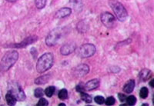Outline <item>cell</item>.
<instances>
[{"label": "cell", "mask_w": 154, "mask_h": 106, "mask_svg": "<svg viewBox=\"0 0 154 106\" xmlns=\"http://www.w3.org/2000/svg\"><path fill=\"white\" fill-rule=\"evenodd\" d=\"M54 57L52 53H45L40 59L36 64V70L39 73H43L49 70L53 65Z\"/></svg>", "instance_id": "cell-1"}, {"label": "cell", "mask_w": 154, "mask_h": 106, "mask_svg": "<svg viewBox=\"0 0 154 106\" xmlns=\"http://www.w3.org/2000/svg\"><path fill=\"white\" fill-rule=\"evenodd\" d=\"M18 59L19 53L16 51L12 50L6 52L0 62V69L4 72L8 71L17 62Z\"/></svg>", "instance_id": "cell-2"}, {"label": "cell", "mask_w": 154, "mask_h": 106, "mask_svg": "<svg viewBox=\"0 0 154 106\" xmlns=\"http://www.w3.org/2000/svg\"><path fill=\"white\" fill-rule=\"evenodd\" d=\"M109 4L112 10L114 12L116 16L120 21L123 22L126 19L128 13L122 3L118 2L117 0H109Z\"/></svg>", "instance_id": "cell-3"}, {"label": "cell", "mask_w": 154, "mask_h": 106, "mask_svg": "<svg viewBox=\"0 0 154 106\" xmlns=\"http://www.w3.org/2000/svg\"><path fill=\"white\" fill-rule=\"evenodd\" d=\"M63 30L61 28H57L51 31V32L47 35L46 39V43L49 46H53L57 44L58 41L61 38L62 35Z\"/></svg>", "instance_id": "cell-4"}, {"label": "cell", "mask_w": 154, "mask_h": 106, "mask_svg": "<svg viewBox=\"0 0 154 106\" xmlns=\"http://www.w3.org/2000/svg\"><path fill=\"white\" fill-rule=\"evenodd\" d=\"M96 52V47L93 44H84L77 49L78 56L81 58H88L93 56Z\"/></svg>", "instance_id": "cell-5"}, {"label": "cell", "mask_w": 154, "mask_h": 106, "mask_svg": "<svg viewBox=\"0 0 154 106\" xmlns=\"http://www.w3.org/2000/svg\"><path fill=\"white\" fill-rule=\"evenodd\" d=\"M9 91L11 92L18 101H23L25 98V95L23 90L16 82H11L9 85Z\"/></svg>", "instance_id": "cell-6"}, {"label": "cell", "mask_w": 154, "mask_h": 106, "mask_svg": "<svg viewBox=\"0 0 154 106\" xmlns=\"http://www.w3.org/2000/svg\"><path fill=\"white\" fill-rule=\"evenodd\" d=\"M101 22L106 27L109 29L114 28L117 25L116 18L109 12H104L101 15Z\"/></svg>", "instance_id": "cell-7"}, {"label": "cell", "mask_w": 154, "mask_h": 106, "mask_svg": "<svg viewBox=\"0 0 154 106\" xmlns=\"http://www.w3.org/2000/svg\"><path fill=\"white\" fill-rule=\"evenodd\" d=\"M89 72V68L85 64L80 65L73 69V73L77 77H83Z\"/></svg>", "instance_id": "cell-8"}, {"label": "cell", "mask_w": 154, "mask_h": 106, "mask_svg": "<svg viewBox=\"0 0 154 106\" xmlns=\"http://www.w3.org/2000/svg\"><path fill=\"white\" fill-rule=\"evenodd\" d=\"M75 50V45L74 43H68L62 46L60 52L63 56H68L71 54L72 52H73Z\"/></svg>", "instance_id": "cell-9"}, {"label": "cell", "mask_w": 154, "mask_h": 106, "mask_svg": "<svg viewBox=\"0 0 154 106\" xmlns=\"http://www.w3.org/2000/svg\"><path fill=\"white\" fill-rule=\"evenodd\" d=\"M72 12V10L70 8H67V7H65V8H62L60 9H59L56 12V15H55V18L56 19H62V18H65L68 16H69Z\"/></svg>", "instance_id": "cell-10"}, {"label": "cell", "mask_w": 154, "mask_h": 106, "mask_svg": "<svg viewBox=\"0 0 154 106\" xmlns=\"http://www.w3.org/2000/svg\"><path fill=\"white\" fill-rule=\"evenodd\" d=\"M37 36H30V37H28L27 38H25L23 42L19 43V44H16V45H14L13 47H17V48H22V47H25L33 42H35L36 40H37Z\"/></svg>", "instance_id": "cell-11"}, {"label": "cell", "mask_w": 154, "mask_h": 106, "mask_svg": "<svg viewBox=\"0 0 154 106\" xmlns=\"http://www.w3.org/2000/svg\"><path fill=\"white\" fill-rule=\"evenodd\" d=\"M99 85V81L98 79H92L84 85V88L85 91H91L96 88Z\"/></svg>", "instance_id": "cell-12"}, {"label": "cell", "mask_w": 154, "mask_h": 106, "mask_svg": "<svg viewBox=\"0 0 154 106\" xmlns=\"http://www.w3.org/2000/svg\"><path fill=\"white\" fill-rule=\"evenodd\" d=\"M134 88H135V82L133 80H130L125 85V86L123 88V91H124V92L130 94L134 90Z\"/></svg>", "instance_id": "cell-13"}, {"label": "cell", "mask_w": 154, "mask_h": 106, "mask_svg": "<svg viewBox=\"0 0 154 106\" xmlns=\"http://www.w3.org/2000/svg\"><path fill=\"white\" fill-rule=\"evenodd\" d=\"M6 101H7V104L9 105H15L16 103V98H15V96L9 91H8V93L6 94Z\"/></svg>", "instance_id": "cell-14"}, {"label": "cell", "mask_w": 154, "mask_h": 106, "mask_svg": "<svg viewBox=\"0 0 154 106\" xmlns=\"http://www.w3.org/2000/svg\"><path fill=\"white\" fill-rule=\"evenodd\" d=\"M50 78V76L49 75H43V76H40V78H38L35 79V83L37 84V85H43V84H46V82H49Z\"/></svg>", "instance_id": "cell-15"}, {"label": "cell", "mask_w": 154, "mask_h": 106, "mask_svg": "<svg viewBox=\"0 0 154 106\" xmlns=\"http://www.w3.org/2000/svg\"><path fill=\"white\" fill-rule=\"evenodd\" d=\"M59 98L61 100H65L68 98V91L66 89H62L59 91V94H58Z\"/></svg>", "instance_id": "cell-16"}, {"label": "cell", "mask_w": 154, "mask_h": 106, "mask_svg": "<svg viewBox=\"0 0 154 106\" xmlns=\"http://www.w3.org/2000/svg\"><path fill=\"white\" fill-rule=\"evenodd\" d=\"M35 6L38 9H43L46 6V0H35Z\"/></svg>", "instance_id": "cell-17"}, {"label": "cell", "mask_w": 154, "mask_h": 106, "mask_svg": "<svg viewBox=\"0 0 154 106\" xmlns=\"http://www.w3.org/2000/svg\"><path fill=\"white\" fill-rule=\"evenodd\" d=\"M55 87L54 86H49L48 87L46 90H45V94L48 96V97H51L53 95L54 92H55Z\"/></svg>", "instance_id": "cell-18"}, {"label": "cell", "mask_w": 154, "mask_h": 106, "mask_svg": "<svg viewBox=\"0 0 154 106\" xmlns=\"http://www.w3.org/2000/svg\"><path fill=\"white\" fill-rule=\"evenodd\" d=\"M80 95H81L82 100L84 101L86 103H90V102L92 101V98H91V97H90L88 94L84 93V92H81Z\"/></svg>", "instance_id": "cell-19"}, {"label": "cell", "mask_w": 154, "mask_h": 106, "mask_svg": "<svg viewBox=\"0 0 154 106\" xmlns=\"http://www.w3.org/2000/svg\"><path fill=\"white\" fill-rule=\"evenodd\" d=\"M126 103L129 104V105H134L136 102V98L135 96L133 95H130L129 96L128 98H126Z\"/></svg>", "instance_id": "cell-20"}, {"label": "cell", "mask_w": 154, "mask_h": 106, "mask_svg": "<svg viewBox=\"0 0 154 106\" xmlns=\"http://www.w3.org/2000/svg\"><path fill=\"white\" fill-rule=\"evenodd\" d=\"M148 94H149V91H148L147 88L143 87V88H141L140 92H139V95H140V97L142 98H146L148 96Z\"/></svg>", "instance_id": "cell-21"}, {"label": "cell", "mask_w": 154, "mask_h": 106, "mask_svg": "<svg viewBox=\"0 0 154 106\" xmlns=\"http://www.w3.org/2000/svg\"><path fill=\"white\" fill-rule=\"evenodd\" d=\"M140 76H141V78H142L144 81H146V80L150 76V72H149V70L145 69V70H143V71L141 72Z\"/></svg>", "instance_id": "cell-22"}, {"label": "cell", "mask_w": 154, "mask_h": 106, "mask_svg": "<svg viewBox=\"0 0 154 106\" xmlns=\"http://www.w3.org/2000/svg\"><path fill=\"white\" fill-rule=\"evenodd\" d=\"M34 95L36 98H42L43 95H44L43 93V90L40 88H38L36 89H35L34 91Z\"/></svg>", "instance_id": "cell-23"}, {"label": "cell", "mask_w": 154, "mask_h": 106, "mask_svg": "<svg viewBox=\"0 0 154 106\" xmlns=\"http://www.w3.org/2000/svg\"><path fill=\"white\" fill-rule=\"evenodd\" d=\"M70 3L74 6L75 9H77L78 7L82 6V0H70Z\"/></svg>", "instance_id": "cell-24"}, {"label": "cell", "mask_w": 154, "mask_h": 106, "mask_svg": "<svg viewBox=\"0 0 154 106\" xmlns=\"http://www.w3.org/2000/svg\"><path fill=\"white\" fill-rule=\"evenodd\" d=\"M115 101H116L115 98L113 97L110 96V97H108L106 98V100L105 101V103L106 105H112V104H114Z\"/></svg>", "instance_id": "cell-25"}, {"label": "cell", "mask_w": 154, "mask_h": 106, "mask_svg": "<svg viewBox=\"0 0 154 106\" xmlns=\"http://www.w3.org/2000/svg\"><path fill=\"white\" fill-rule=\"evenodd\" d=\"M48 101L46 100V99H45V98H40V101H38V103H37V105L38 106H47L48 105Z\"/></svg>", "instance_id": "cell-26"}, {"label": "cell", "mask_w": 154, "mask_h": 106, "mask_svg": "<svg viewBox=\"0 0 154 106\" xmlns=\"http://www.w3.org/2000/svg\"><path fill=\"white\" fill-rule=\"evenodd\" d=\"M95 101L99 104H102V103L105 102V98L102 97V96H100V95H98V96H96L95 97Z\"/></svg>", "instance_id": "cell-27"}, {"label": "cell", "mask_w": 154, "mask_h": 106, "mask_svg": "<svg viewBox=\"0 0 154 106\" xmlns=\"http://www.w3.org/2000/svg\"><path fill=\"white\" fill-rule=\"evenodd\" d=\"M76 91H79V92H84L85 91V88H84V86H82V85H77L76 86Z\"/></svg>", "instance_id": "cell-28"}, {"label": "cell", "mask_w": 154, "mask_h": 106, "mask_svg": "<svg viewBox=\"0 0 154 106\" xmlns=\"http://www.w3.org/2000/svg\"><path fill=\"white\" fill-rule=\"evenodd\" d=\"M118 97H119L120 101H124L126 99V95H123V94H118Z\"/></svg>", "instance_id": "cell-29"}, {"label": "cell", "mask_w": 154, "mask_h": 106, "mask_svg": "<svg viewBox=\"0 0 154 106\" xmlns=\"http://www.w3.org/2000/svg\"><path fill=\"white\" fill-rule=\"evenodd\" d=\"M149 85H150L151 87L154 88V78L152 79V80L150 81V82H149Z\"/></svg>", "instance_id": "cell-30"}, {"label": "cell", "mask_w": 154, "mask_h": 106, "mask_svg": "<svg viewBox=\"0 0 154 106\" xmlns=\"http://www.w3.org/2000/svg\"><path fill=\"white\" fill-rule=\"evenodd\" d=\"M7 1H9V2H11V3H14V2H16L17 0H7Z\"/></svg>", "instance_id": "cell-31"}, {"label": "cell", "mask_w": 154, "mask_h": 106, "mask_svg": "<svg viewBox=\"0 0 154 106\" xmlns=\"http://www.w3.org/2000/svg\"><path fill=\"white\" fill-rule=\"evenodd\" d=\"M60 106H63V105H65V104H63V103H61L60 104H59Z\"/></svg>", "instance_id": "cell-32"}, {"label": "cell", "mask_w": 154, "mask_h": 106, "mask_svg": "<svg viewBox=\"0 0 154 106\" xmlns=\"http://www.w3.org/2000/svg\"><path fill=\"white\" fill-rule=\"evenodd\" d=\"M152 103L154 104V96H153V98H152Z\"/></svg>", "instance_id": "cell-33"}]
</instances>
